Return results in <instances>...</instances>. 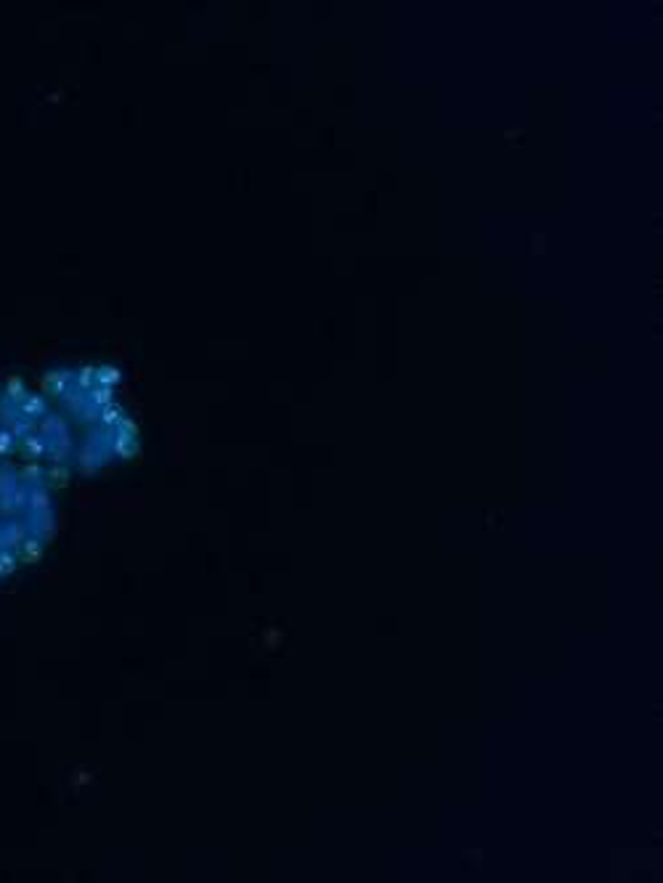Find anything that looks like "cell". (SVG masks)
Returning <instances> with one entry per match:
<instances>
[{
  "instance_id": "14",
  "label": "cell",
  "mask_w": 663,
  "mask_h": 883,
  "mask_svg": "<svg viewBox=\"0 0 663 883\" xmlns=\"http://www.w3.org/2000/svg\"><path fill=\"white\" fill-rule=\"evenodd\" d=\"M120 382V369L114 366H96V385H117Z\"/></svg>"
},
{
  "instance_id": "10",
  "label": "cell",
  "mask_w": 663,
  "mask_h": 883,
  "mask_svg": "<svg viewBox=\"0 0 663 883\" xmlns=\"http://www.w3.org/2000/svg\"><path fill=\"white\" fill-rule=\"evenodd\" d=\"M19 486H21V480H19V470L8 467V464H0V496L14 494Z\"/></svg>"
},
{
  "instance_id": "15",
  "label": "cell",
  "mask_w": 663,
  "mask_h": 883,
  "mask_svg": "<svg viewBox=\"0 0 663 883\" xmlns=\"http://www.w3.org/2000/svg\"><path fill=\"white\" fill-rule=\"evenodd\" d=\"M16 443H19V440H16L14 435H11V430H8V427H0V456H8V454H14Z\"/></svg>"
},
{
  "instance_id": "3",
  "label": "cell",
  "mask_w": 663,
  "mask_h": 883,
  "mask_svg": "<svg viewBox=\"0 0 663 883\" xmlns=\"http://www.w3.org/2000/svg\"><path fill=\"white\" fill-rule=\"evenodd\" d=\"M30 536V528L27 523H21V520H8V523L3 525V549H11L16 552L19 547H21V541Z\"/></svg>"
},
{
  "instance_id": "12",
  "label": "cell",
  "mask_w": 663,
  "mask_h": 883,
  "mask_svg": "<svg viewBox=\"0 0 663 883\" xmlns=\"http://www.w3.org/2000/svg\"><path fill=\"white\" fill-rule=\"evenodd\" d=\"M8 430H11V435H14L16 440H21V438H27V435L37 433V422L30 420V417H19V420H14L8 425Z\"/></svg>"
},
{
  "instance_id": "9",
  "label": "cell",
  "mask_w": 663,
  "mask_h": 883,
  "mask_svg": "<svg viewBox=\"0 0 663 883\" xmlns=\"http://www.w3.org/2000/svg\"><path fill=\"white\" fill-rule=\"evenodd\" d=\"M27 393H30V390H27L24 379H21L19 375H11L8 379H6V390H3V398H6V401H11V404L19 406L21 401H24V395H27Z\"/></svg>"
},
{
  "instance_id": "1",
  "label": "cell",
  "mask_w": 663,
  "mask_h": 883,
  "mask_svg": "<svg viewBox=\"0 0 663 883\" xmlns=\"http://www.w3.org/2000/svg\"><path fill=\"white\" fill-rule=\"evenodd\" d=\"M27 528H30V536H37L40 541L51 544V541L56 539V517H53V509H51V512L30 515Z\"/></svg>"
},
{
  "instance_id": "11",
  "label": "cell",
  "mask_w": 663,
  "mask_h": 883,
  "mask_svg": "<svg viewBox=\"0 0 663 883\" xmlns=\"http://www.w3.org/2000/svg\"><path fill=\"white\" fill-rule=\"evenodd\" d=\"M43 475H46V470L37 462L21 464V470H19V480H21L24 486H40V483H43Z\"/></svg>"
},
{
  "instance_id": "8",
  "label": "cell",
  "mask_w": 663,
  "mask_h": 883,
  "mask_svg": "<svg viewBox=\"0 0 663 883\" xmlns=\"http://www.w3.org/2000/svg\"><path fill=\"white\" fill-rule=\"evenodd\" d=\"M46 488H67L69 486V467L67 464H51L43 475Z\"/></svg>"
},
{
  "instance_id": "7",
  "label": "cell",
  "mask_w": 663,
  "mask_h": 883,
  "mask_svg": "<svg viewBox=\"0 0 663 883\" xmlns=\"http://www.w3.org/2000/svg\"><path fill=\"white\" fill-rule=\"evenodd\" d=\"M19 414L21 417H30V420H40L43 414H48V401L37 393H27L24 401L19 404Z\"/></svg>"
},
{
  "instance_id": "5",
  "label": "cell",
  "mask_w": 663,
  "mask_h": 883,
  "mask_svg": "<svg viewBox=\"0 0 663 883\" xmlns=\"http://www.w3.org/2000/svg\"><path fill=\"white\" fill-rule=\"evenodd\" d=\"M27 509H30V515H37V512H51V509H53L51 488H46L43 483H40V486H30V496H27Z\"/></svg>"
},
{
  "instance_id": "13",
  "label": "cell",
  "mask_w": 663,
  "mask_h": 883,
  "mask_svg": "<svg viewBox=\"0 0 663 883\" xmlns=\"http://www.w3.org/2000/svg\"><path fill=\"white\" fill-rule=\"evenodd\" d=\"M16 568H19V557H16V552H11V549H0V578L14 576Z\"/></svg>"
},
{
  "instance_id": "4",
  "label": "cell",
  "mask_w": 663,
  "mask_h": 883,
  "mask_svg": "<svg viewBox=\"0 0 663 883\" xmlns=\"http://www.w3.org/2000/svg\"><path fill=\"white\" fill-rule=\"evenodd\" d=\"M43 554H46V541H40L37 536H27V539L21 541V547L16 549L19 563H24V565H35V563H40V560H43Z\"/></svg>"
},
{
  "instance_id": "6",
  "label": "cell",
  "mask_w": 663,
  "mask_h": 883,
  "mask_svg": "<svg viewBox=\"0 0 663 883\" xmlns=\"http://www.w3.org/2000/svg\"><path fill=\"white\" fill-rule=\"evenodd\" d=\"M19 443H21V454H24L30 462H37V459H43L48 454V440L40 433L27 435V438H21Z\"/></svg>"
},
{
  "instance_id": "2",
  "label": "cell",
  "mask_w": 663,
  "mask_h": 883,
  "mask_svg": "<svg viewBox=\"0 0 663 883\" xmlns=\"http://www.w3.org/2000/svg\"><path fill=\"white\" fill-rule=\"evenodd\" d=\"M72 379H75V372H69V369H51V372L40 377V390H46V393L59 398L61 393L72 385Z\"/></svg>"
}]
</instances>
